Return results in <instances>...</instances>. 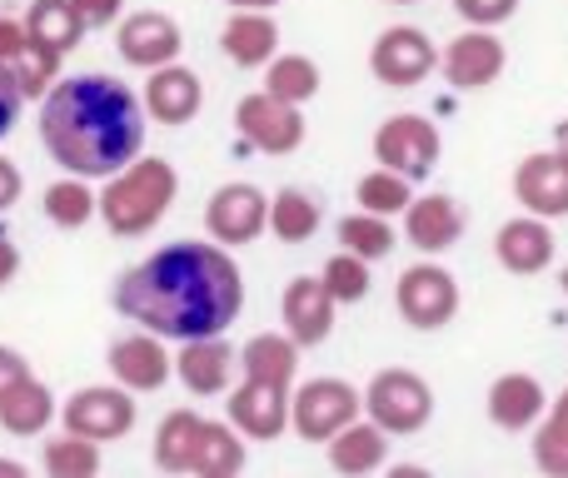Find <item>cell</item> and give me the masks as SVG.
<instances>
[{"label":"cell","instance_id":"cell-1","mask_svg":"<svg viewBox=\"0 0 568 478\" xmlns=\"http://www.w3.org/2000/svg\"><path fill=\"white\" fill-rule=\"evenodd\" d=\"M120 319L170 344L225 334L245 309V274L215 240H175L115 279Z\"/></svg>","mask_w":568,"mask_h":478},{"label":"cell","instance_id":"cell-10","mask_svg":"<svg viewBox=\"0 0 568 478\" xmlns=\"http://www.w3.org/2000/svg\"><path fill=\"white\" fill-rule=\"evenodd\" d=\"M235 130L260 155H294L304 145V105H290L270 90H250L235 105Z\"/></svg>","mask_w":568,"mask_h":478},{"label":"cell","instance_id":"cell-24","mask_svg":"<svg viewBox=\"0 0 568 478\" xmlns=\"http://www.w3.org/2000/svg\"><path fill=\"white\" fill-rule=\"evenodd\" d=\"M324 459H329V469L344 474V478L379 474L384 464H389V434H384L369 414H359V419L344 424V429L324 444Z\"/></svg>","mask_w":568,"mask_h":478},{"label":"cell","instance_id":"cell-47","mask_svg":"<svg viewBox=\"0 0 568 478\" xmlns=\"http://www.w3.org/2000/svg\"><path fill=\"white\" fill-rule=\"evenodd\" d=\"M225 6H235V10H275L280 0H225Z\"/></svg>","mask_w":568,"mask_h":478},{"label":"cell","instance_id":"cell-23","mask_svg":"<svg viewBox=\"0 0 568 478\" xmlns=\"http://www.w3.org/2000/svg\"><path fill=\"white\" fill-rule=\"evenodd\" d=\"M220 50L240 70H265L280 55V20L275 10H235L220 30Z\"/></svg>","mask_w":568,"mask_h":478},{"label":"cell","instance_id":"cell-32","mask_svg":"<svg viewBox=\"0 0 568 478\" xmlns=\"http://www.w3.org/2000/svg\"><path fill=\"white\" fill-rule=\"evenodd\" d=\"M40 205H45V220L55 230H85L90 220H95V210H100L95 180H80V175L55 180V185H45Z\"/></svg>","mask_w":568,"mask_h":478},{"label":"cell","instance_id":"cell-16","mask_svg":"<svg viewBox=\"0 0 568 478\" xmlns=\"http://www.w3.org/2000/svg\"><path fill=\"white\" fill-rule=\"evenodd\" d=\"M334 294L324 289L320 274H294L280 294V324L300 349H320L324 339L334 334Z\"/></svg>","mask_w":568,"mask_h":478},{"label":"cell","instance_id":"cell-45","mask_svg":"<svg viewBox=\"0 0 568 478\" xmlns=\"http://www.w3.org/2000/svg\"><path fill=\"white\" fill-rule=\"evenodd\" d=\"M20 274V250L10 240H0V284H10Z\"/></svg>","mask_w":568,"mask_h":478},{"label":"cell","instance_id":"cell-44","mask_svg":"<svg viewBox=\"0 0 568 478\" xmlns=\"http://www.w3.org/2000/svg\"><path fill=\"white\" fill-rule=\"evenodd\" d=\"M20 195H26V175L16 170V160L0 155V215H6L10 205H20Z\"/></svg>","mask_w":568,"mask_h":478},{"label":"cell","instance_id":"cell-15","mask_svg":"<svg viewBox=\"0 0 568 478\" xmlns=\"http://www.w3.org/2000/svg\"><path fill=\"white\" fill-rule=\"evenodd\" d=\"M225 419L235 424L250 444H275L280 434L290 429V389H284V384H265V379L230 384Z\"/></svg>","mask_w":568,"mask_h":478},{"label":"cell","instance_id":"cell-29","mask_svg":"<svg viewBox=\"0 0 568 478\" xmlns=\"http://www.w3.org/2000/svg\"><path fill=\"white\" fill-rule=\"evenodd\" d=\"M20 20H26L30 40L55 50V55H70V50L85 40V20H80V10L70 6V0H30Z\"/></svg>","mask_w":568,"mask_h":478},{"label":"cell","instance_id":"cell-5","mask_svg":"<svg viewBox=\"0 0 568 478\" xmlns=\"http://www.w3.org/2000/svg\"><path fill=\"white\" fill-rule=\"evenodd\" d=\"M359 414H364V389H354L349 379H334V374H320V379H304L290 389V429L304 444H329Z\"/></svg>","mask_w":568,"mask_h":478},{"label":"cell","instance_id":"cell-33","mask_svg":"<svg viewBox=\"0 0 568 478\" xmlns=\"http://www.w3.org/2000/svg\"><path fill=\"white\" fill-rule=\"evenodd\" d=\"M320 85H324L320 65H314L310 55H300V50H280V55L265 65V90L280 100H290V105H310V100L320 95Z\"/></svg>","mask_w":568,"mask_h":478},{"label":"cell","instance_id":"cell-22","mask_svg":"<svg viewBox=\"0 0 568 478\" xmlns=\"http://www.w3.org/2000/svg\"><path fill=\"white\" fill-rule=\"evenodd\" d=\"M484 409H489L494 429H504V434H534V424L549 414V389H544L534 374L509 369V374H499V379L489 384V399H484Z\"/></svg>","mask_w":568,"mask_h":478},{"label":"cell","instance_id":"cell-17","mask_svg":"<svg viewBox=\"0 0 568 478\" xmlns=\"http://www.w3.org/2000/svg\"><path fill=\"white\" fill-rule=\"evenodd\" d=\"M140 105H145V115L155 120V125L180 130L205 110V80H200L190 65L170 60V65L150 70V80L140 85Z\"/></svg>","mask_w":568,"mask_h":478},{"label":"cell","instance_id":"cell-35","mask_svg":"<svg viewBox=\"0 0 568 478\" xmlns=\"http://www.w3.org/2000/svg\"><path fill=\"white\" fill-rule=\"evenodd\" d=\"M414 200V180L399 175V170L389 165H374L369 175H359V185H354V205L369 210V215H404Z\"/></svg>","mask_w":568,"mask_h":478},{"label":"cell","instance_id":"cell-49","mask_svg":"<svg viewBox=\"0 0 568 478\" xmlns=\"http://www.w3.org/2000/svg\"><path fill=\"white\" fill-rule=\"evenodd\" d=\"M559 289H564V299H568V264L559 269Z\"/></svg>","mask_w":568,"mask_h":478},{"label":"cell","instance_id":"cell-12","mask_svg":"<svg viewBox=\"0 0 568 478\" xmlns=\"http://www.w3.org/2000/svg\"><path fill=\"white\" fill-rule=\"evenodd\" d=\"M205 230L225 250L255 244L270 230V195L260 185H250V180H230L205 200Z\"/></svg>","mask_w":568,"mask_h":478},{"label":"cell","instance_id":"cell-25","mask_svg":"<svg viewBox=\"0 0 568 478\" xmlns=\"http://www.w3.org/2000/svg\"><path fill=\"white\" fill-rule=\"evenodd\" d=\"M50 419H55V394H50L45 379H20L16 389L0 399V429L10 434V439H40V434L50 429Z\"/></svg>","mask_w":568,"mask_h":478},{"label":"cell","instance_id":"cell-48","mask_svg":"<svg viewBox=\"0 0 568 478\" xmlns=\"http://www.w3.org/2000/svg\"><path fill=\"white\" fill-rule=\"evenodd\" d=\"M30 469H26V464H20V459H0V478H26Z\"/></svg>","mask_w":568,"mask_h":478},{"label":"cell","instance_id":"cell-8","mask_svg":"<svg viewBox=\"0 0 568 478\" xmlns=\"http://www.w3.org/2000/svg\"><path fill=\"white\" fill-rule=\"evenodd\" d=\"M439 70V45L419 26H389L369 45V75L389 90H414Z\"/></svg>","mask_w":568,"mask_h":478},{"label":"cell","instance_id":"cell-13","mask_svg":"<svg viewBox=\"0 0 568 478\" xmlns=\"http://www.w3.org/2000/svg\"><path fill=\"white\" fill-rule=\"evenodd\" d=\"M105 364H110V379L125 384L130 394H155V389H165L170 374H175V354H170V339H160V334L140 329V324H135L130 334H120L115 344H110Z\"/></svg>","mask_w":568,"mask_h":478},{"label":"cell","instance_id":"cell-6","mask_svg":"<svg viewBox=\"0 0 568 478\" xmlns=\"http://www.w3.org/2000/svg\"><path fill=\"white\" fill-rule=\"evenodd\" d=\"M394 309L419 334L444 329V324H454V314H459V279H454L434 254H424V260L409 264V269L399 274V284H394Z\"/></svg>","mask_w":568,"mask_h":478},{"label":"cell","instance_id":"cell-46","mask_svg":"<svg viewBox=\"0 0 568 478\" xmlns=\"http://www.w3.org/2000/svg\"><path fill=\"white\" fill-rule=\"evenodd\" d=\"M554 150H559V155H564V165H568V115L559 120V125H554Z\"/></svg>","mask_w":568,"mask_h":478},{"label":"cell","instance_id":"cell-18","mask_svg":"<svg viewBox=\"0 0 568 478\" xmlns=\"http://www.w3.org/2000/svg\"><path fill=\"white\" fill-rule=\"evenodd\" d=\"M240 374V349L225 339V334H205V339H185L175 354V379L185 384L195 399H215V394H230Z\"/></svg>","mask_w":568,"mask_h":478},{"label":"cell","instance_id":"cell-30","mask_svg":"<svg viewBox=\"0 0 568 478\" xmlns=\"http://www.w3.org/2000/svg\"><path fill=\"white\" fill-rule=\"evenodd\" d=\"M320 225H324V210L310 190L284 185V190L270 195V235H275L280 244H310L314 235H320Z\"/></svg>","mask_w":568,"mask_h":478},{"label":"cell","instance_id":"cell-40","mask_svg":"<svg viewBox=\"0 0 568 478\" xmlns=\"http://www.w3.org/2000/svg\"><path fill=\"white\" fill-rule=\"evenodd\" d=\"M70 6L80 10L85 30H110V26H120V16H125V0H70Z\"/></svg>","mask_w":568,"mask_h":478},{"label":"cell","instance_id":"cell-31","mask_svg":"<svg viewBox=\"0 0 568 478\" xmlns=\"http://www.w3.org/2000/svg\"><path fill=\"white\" fill-rule=\"evenodd\" d=\"M334 240H339V250L359 254V260H369V264L389 260V250H399V230H394V220L389 215H369V210L344 215L339 225H334Z\"/></svg>","mask_w":568,"mask_h":478},{"label":"cell","instance_id":"cell-4","mask_svg":"<svg viewBox=\"0 0 568 478\" xmlns=\"http://www.w3.org/2000/svg\"><path fill=\"white\" fill-rule=\"evenodd\" d=\"M364 414H369L389 439H409V434H419L424 424L434 419V389L424 374L404 369V364H389V369H379L364 384Z\"/></svg>","mask_w":568,"mask_h":478},{"label":"cell","instance_id":"cell-36","mask_svg":"<svg viewBox=\"0 0 568 478\" xmlns=\"http://www.w3.org/2000/svg\"><path fill=\"white\" fill-rule=\"evenodd\" d=\"M100 444L95 439H80V434H55V439H45V449H40V469L55 474V478H95L100 474Z\"/></svg>","mask_w":568,"mask_h":478},{"label":"cell","instance_id":"cell-27","mask_svg":"<svg viewBox=\"0 0 568 478\" xmlns=\"http://www.w3.org/2000/svg\"><path fill=\"white\" fill-rule=\"evenodd\" d=\"M245 459H250V439H245V434H240L230 419H205L190 474H195V478H235L240 469H245Z\"/></svg>","mask_w":568,"mask_h":478},{"label":"cell","instance_id":"cell-20","mask_svg":"<svg viewBox=\"0 0 568 478\" xmlns=\"http://www.w3.org/2000/svg\"><path fill=\"white\" fill-rule=\"evenodd\" d=\"M514 200L539 220L568 215V165L559 150H534L514 165Z\"/></svg>","mask_w":568,"mask_h":478},{"label":"cell","instance_id":"cell-43","mask_svg":"<svg viewBox=\"0 0 568 478\" xmlns=\"http://www.w3.org/2000/svg\"><path fill=\"white\" fill-rule=\"evenodd\" d=\"M30 374H36V369H30V359H26V354H20V349H10V344H0V399H6V394L16 389L20 379H30Z\"/></svg>","mask_w":568,"mask_h":478},{"label":"cell","instance_id":"cell-28","mask_svg":"<svg viewBox=\"0 0 568 478\" xmlns=\"http://www.w3.org/2000/svg\"><path fill=\"white\" fill-rule=\"evenodd\" d=\"M200 429H205V414L195 409H170L155 429V444H150V459H155L160 474H190L195 464V444Z\"/></svg>","mask_w":568,"mask_h":478},{"label":"cell","instance_id":"cell-21","mask_svg":"<svg viewBox=\"0 0 568 478\" xmlns=\"http://www.w3.org/2000/svg\"><path fill=\"white\" fill-rule=\"evenodd\" d=\"M399 220H404V244L419 254H449L464 240V225H469L459 200L439 195V190L434 195H414Z\"/></svg>","mask_w":568,"mask_h":478},{"label":"cell","instance_id":"cell-26","mask_svg":"<svg viewBox=\"0 0 568 478\" xmlns=\"http://www.w3.org/2000/svg\"><path fill=\"white\" fill-rule=\"evenodd\" d=\"M300 354L304 349L284 329H265V334H255V339H245V349H240V374H245V379H265V384L294 389Z\"/></svg>","mask_w":568,"mask_h":478},{"label":"cell","instance_id":"cell-34","mask_svg":"<svg viewBox=\"0 0 568 478\" xmlns=\"http://www.w3.org/2000/svg\"><path fill=\"white\" fill-rule=\"evenodd\" d=\"M534 469L549 478H568V389H559L549 414L534 424Z\"/></svg>","mask_w":568,"mask_h":478},{"label":"cell","instance_id":"cell-19","mask_svg":"<svg viewBox=\"0 0 568 478\" xmlns=\"http://www.w3.org/2000/svg\"><path fill=\"white\" fill-rule=\"evenodd\" d=\"M554 254H559V240H554V220H539V215H514L504 220L499 230H494V260H499V269L519 274V279H529V274H544L554 264Z\"/></svg>","mask_w":568,"mask_h":478},{"label":"cell","instance_id":"cell-42","mask_svg":"<svg viewBox=\"0 0 568 478\" xmlns=\"http://www.w3.org/2000/svg\"><path fill=\"white\" fill-rule=\"evenodd\" d=\"M26 45H30L26 20H16V16H6V10H0V65H10V60H16Z\"/></svg>","mask_w":568,"mask_h":478},{"label":"cell","instance_id":"cell-11","mask_svg":"<svg viewBox=\"0 0 568 478\" xmlns=\"http://www.w3.org/2000/svg\"><path fill=\"white\" fill-rule=\"evenodd\" d=\"M504 70H509V45L489 26H464L439 50V75L454 90H489Z\"/></svg>","mask_w":568,"mask_h":478},{"label":"cell","instance_id":"cell-7","mask_svg":"<svg viewBox=\"0 0 568 478\" xmlns=\"http://www.w3.org/2000/svg\"><path fill=\"white\" fill-rule=\"evenodd\" d=\"M135 419H140V404L125 384H85V389H75L60 404V424L95 444L125 439V434L135 429Z\"/></svg>","mask_w":568,"mask_h":478},{"label":"cell","instance_id":"cell-39","mask_svg":"<svg viewBox=\"0 0 568 478\" xmlns=\"http://www.w3.org/2000/svg\"><path fill=\"white\" fill-rule=\"evenodd\" d=\"M454 10H459L464 26H489V30H499L504 20L519 16V0H454Z\"/></svg>","mask_w":568,"mask_h":478},{"label":"cell","instance_id":"cell-9","mask_svg":"<svg viewBox=\"0 0 568 478\" xmlns=\"http://www.w3.org/2000/svg\"><path fill=\"white\" fill-rule=\"evenodd\" d=\"M444 155V135L429 115H414V110H399L389 115L379 130H374V165H389L409 180H424Z\"/></svg>","mask_w":568,"mask_h":478},{"label":"cell","instance_id":"cell-3","mask_svg":"<svg viewBox=\"0 0 568 478\" xmlns=\"http://www.w3.org/2000/svg\"><path fill=\"white\" fill-rule=\"evenodd\" d=\"M180 195V175L170 160L160 155H135L125 170L100 185V210L95 215L105 220V230L115 240H145L160 220L170 215Z\"/></svg>","mask_w":568,"mask_h":478},{"label":"cell","instance_id":"cell-14","mask_svg":"<svg viewBox=\"0 0 568 478\" xmlns=\"http://www.w3.org/2000/svg\"><path fill=\"white\" fill-rule=\"evenodd\" d=\"M115 50H120L125 65H135V70L150 75V70L180 60V50H185V30H180V20L165 16V10H135V16H120Z\"/></svg>","mask_w":568,"mask_h":478},{"label":"cell","instance_id":"cell-41","mask_svg":"<svg viewBox=\"0 0 568 478\" xmlns=\"http://www.w3.org/2000/svg\"><path fill=\"white\" fill-rule=\"evenodd\" d=\"M20 105H26V95H20V85H16V75H10L6 65H0V140L16 130V120H20Z\"/></svg>","mask_w":568,"mask_h":478},{"label":"cell","instance_id":"cell-50","mask_svg":"<svg viewBox=\"0 0 568 478\" xmlns=\"http://www.w3.org/2000/svg\"><path fill=\"white\" fill-rule=\"evenodd\" d=\"M384 6H419V0H384Z\"/></svg>","mask_w":568,"mask_h":478},{"label":"cell","instance_id":"cell-2","mask_svg":"<svg viewBox=\"0 0 568 478\" xmlns=\"http://www.w3.org/2000/svg\"><path fill=\"white\" fill-rule=\"evenodd\" d=\"M145 105L140 95L115 75L80 70L60 75L40 95V145L65 175L80 180H110L135 155H145Z\"/></svg>","mask_w":568,"mask_h":478},{"label":"cell","instance_id":"cell-37","mask_svg":"<svg viewBox=\"0 0 568 478\" xmlns=\"http://www.w3.org/2000/svg\"><path fill=\"white\" fill-rule=\"evenodd\" d=\"M320 279H324V289L334 294V304H359L364 294H369V260H359V254H349V250H339V254H329L324 260V269H320Z\"/></svg>","mask_w":568,"mask_h":478},{"label":"cell","instance_id":"cell-38","mask_svg":"<svg viewBox=\"0 0 568 478\" xmlns=\"http://www.w3.org/2000/svg\"><path fill=\"white\" fill-rule=\"evenodd\" d=\"M60 60H65V55H55V50H45V45H36V40H30V45L20 50V55L10 60L6 70L16 75L20 95H26V100H40V95H45V90L60 80Z\"/></svg>","mask_w":568,"mask_h":478}]
</instances>
